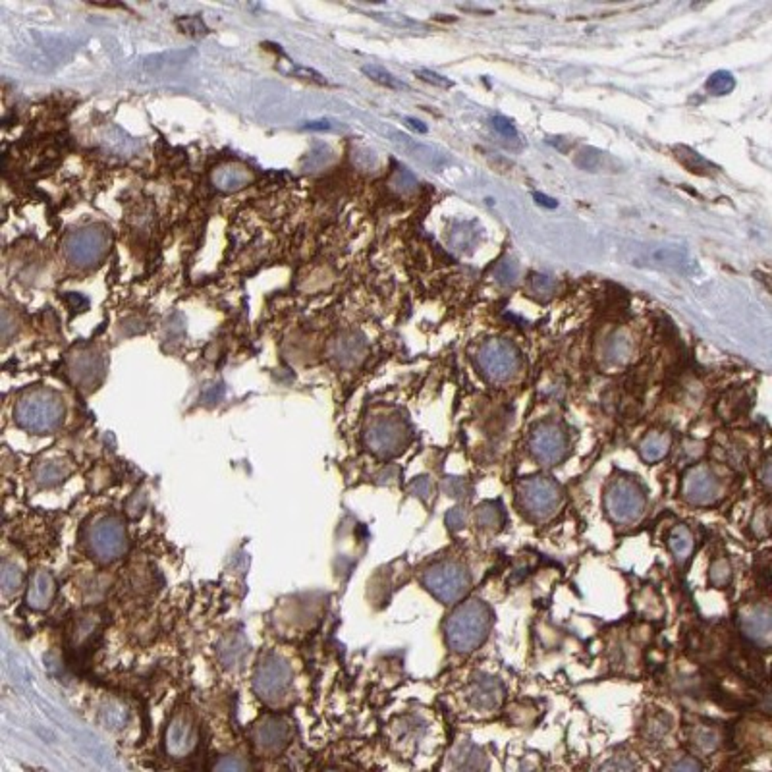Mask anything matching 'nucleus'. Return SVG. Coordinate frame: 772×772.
<instances>
[{
	"instance_id": "28",
	"label": "nucleus",
	"mask_w": 772,
	"mask_h": 772,
	"mask_svg": "<svg viewBox=\"0 0 772 772\" xmlns=\"http://www.w3.org/2000/svg\"><path fill=\"white\" fill-rule=\"evenodd\" d=\"M709 578L714 585H726L732 578V571H730V564L726 560H714L711 566V571H709Z\"/></svg>"
},
{
	"instance_id": "1",
	"label": "nucleus",
	"mask_w": 772,
	"mask_h": 772,
	"mask_svg": "<svg viewBox=\"0 0 772 772\" xmlns=\"http://www.w3.org/2000/svg\"><path fill=\"white\" fill-rule=\"evenodd\" d=\"M491 622L493 616L485 602H464L446 622V641L456 652H472L487 639Z\"/></svg>"
},
{
	"instance_id": "17",
	"label": "nucleus",
	"mask_w": 772,
	"mask_h": 772,
	"mask_svg": "<svg viewBox=\"0 0 772 772\" xmlns=\"http://www.w3.org/2000/svg\"><path fill=\"white\" fill-rule=\"evenodd\" d=\"M473 705L479 709H495L502 699V688L495 678H481L473 690Z\"/></svg>"
},
{
	"instance_id": "12",
	"label": "nucleus",
	"mask_w": 772,
	"mask_h": 772,
	"mask_svg": "<svg viewBox=\"0 0 772 772\" xmlns=\"http://www.w3.org/2000/svg\"><path fill=\"white\" fill-rule=\"evenodd\" d=\"M740 626L745 638L753 643L768 647L771 643V608L766 605L745 607L740 614Z\"/></svg>"
},
{
	"instance_id": "37",
	"label": "nucleus",
	"mask_w": 772,
	"mask_h": 772,
	"mask_svg": "<svg viewBox=\"0 0 772 772\" xmlns=\"http://www.w3.org/2000/svg\"><path fill=\"white\" fill-rule=\"evenodd\" d=\"M446 488H448V493H450L452 496H462V493H465V481L462 479H448V483H446Z\"/></svg>"
},
{
	"instance_id": "5",
	"label": "nucleus",
	"mask_w": 772,
	"mask_h": 772,
	"mask_svg": "<svg viewBox=\"0 0 772 772\" xmlns=\"http://www.w3.org/2000/svg\"><path fill=\"white\" fill-rule=\"evenodd\" d=\"M89 550L99 562H114L128 548V535L116 517H103L87 533Z\"/></svg>"
},
{
	"instance_id": "33",
	"label": "nucleus",
	"mask_w": 772,
	"mask_h": 772,
	"mask_svg": "<svg viewBox=\"0 0 772 772\" xmlns=\"http://www.w3.org/2000/svg\"><path fill=\"white\" fill-rule=\"evenodd\" d=\"M493 128H495L496 134L502 135V137H506V139H516L517 137V132L516 128H514V124H512L508 118H504V116H495V118H493Z\"/></svg>"
},
{
	"instance_id": "16",
	"label": "nucleus",
	"mask_w": 772,
	"mask_h": 772,
	"mask_svg": "<svg viewBox=\"0 0 772 772\" xmlns=\"http://www.w3.org/2000/svg\"><path fill=\"white\" fill-rule=\"evenodd\" d=\"M288 740V728L278 720H265L255 730V743L262 751L282 749Z\"/></svg>"
},
{
	"instance_id": "13",
	"label": "nucleus",
	"mask_w": 772,
	"mask_h": 772,
	"mask_svg": "<svg viewBox=\"0 0 772 772\" xmlns=\"http://www.w3.org/2000/svg\"><path fill=\"white\" fill-rule=\"evenodd\" d=\"M195 745V726L188 714H176L166 730V751L176 759L188 755Z\"/></svg>"
},
{
	"instance_id": "22",
	"label": "nucleus",
	"mask_w": 772,
	"mask_h": 772,
	"mask_svg": "<svg viewBox=\"0 0 772 772\" xmlns=\"http://www.w3.org/2000/svg\"><path fill=\"white\" fill-rule=\"evenodd\" d=\"M361 72L367 75L371 82L379 83L383 87H388V89H407V85L404 82H400L398 77L390 74L388 70H384L383 66H376V64H365L361 66Z\"/></svg>"
},
{
	"instance_id": "15",
	"label": "nucleus",
	"mask_w": 772,
	"mask_h": 772,
	"mask_svg": "<svg viewBox=\"0 0 772 772\" xmlns=\"http://www.w3.org/2000/svg\"><path fill=\"white\" fill-rule=\"evenodd\" d=\"M54 579L53 576L45 570H39L33 574L30 583V591H27V602H30L31 608L35 610H43L51 605V600L54 597Z\"/></svg>"
},
{
	"instance_id": "41",
	"label": "nucleus",
	"mask_w": 772,
	"mask_h": 772,
	"mask_svg": "<svg viewBox=\"0 0 772 772\" xmlns=\"http://www.w3.org/2000/svg\"><path fill=\"white\" fill-rule=\"evenodd\" d=\"M602 768H618V771H631L633 768V763H622V761H614V763H607L602 765Z\"/></svg>"
},
{
	"instance_id": "39",
	"label": "nucleus",
	"mask_w": 772,
	"mask_h": 772,
	"mask_svg": "<svg viewBox=\"0 0 772 772\" xmlns=\"http://www.w3.org/2000/svg\"><path fill=\"white\" fill-rule=\"evenodd\" d=\"M533 199L539 203V205H543V207H547V209H555V207H558V201H556V199H552V197H548V195L545 194H539V191H535V194H533Z\"/></svg>"
},
{
	"instance_id": "38",
	"label": "nucleus",
	"mask_w": 772,
	"mask_h": 772,
	"mask_svg": "<svg viewBox=\"0 0 772 772\" xmlns=\"http://www.w3.org/2000/svg\"><path fill=\"white\" fill-rule=\"evenodd\" d=\"M672 771H701L703 766L699 765L697 761H688V759H683V761H678L676 765L670 766Z\"/></svg>"
},
{
	"instance_id": "14",
	"label": "nucleus",
	"mask_w": 772,
	"mask_h": 772,
	"mask_svg": "<svg viewBox=\"0 0 772 772\" xmlns=\"http://www.w3.org/2000/svg\"><path fill=\"white\" fill-rule=\"evenodd\" d=\"M367 443L371 446V450L376 452V454L390 456V454H396L404 446V431L398 423L379 421L369 429Z\"/></svg>"
},
{
	"instance_id": "32",
	"label": "nucleus",
	"mask_w": 772,
	"mask_h": 772,
	"mask_svg": "<svg viewBox=\"0 0 772 772\" xmlns=\"http://www.w3.org/2000/svg\"><path fill=\"white\" fill-rule=\"evenodd\" d=\"M695 743H697L699 747H703L705 751L714 749V747L719 745V735H716V732H712V730L701 728V730L695 732Z\"/></svg>"
},
{
	"instance_id": "6",
	"label": "nucleus",
	"mask_w": 772,
	"mask_h": 772,
	"mask_svg": "<svg viewBox=\"0 0 772 772\" xmlns=\"http://www.w3.org/2000/svg\"><path fill=\"white\" fill-rule=\"evenodd\" d=\"M423 583L436 599L443 602H456L464 597L469 587V576L464 566L454 562L435 564L425 570Z\"/></svg>"
},
{
	"instance_id": "10",
	"label": "nucleus",
	"mask_w": 772,
	"mask_h": 772,
	"mask_svg": "<svg viewBox=\"0 0 772 772\" xmlns=\"http://www.w3.org/2000/svg\"><path fill=\"white\" fill-rule=\"evenodd\" d=\"M529 448L533 456L537 457L543 464H558L562 462L568 454V441L562 429L555 423H540L533 429L529 436Z\"/></svg>"
},
{
	"instance_id": "34",
	"label": "nucleus",
	"mask_w": 772,
	"mask_h": 772,
	"mask_svg": "<svg viewBox=\"0 0 772 772\" xmlns=\"http://www.w3.org/2000/svg\"><path fill=\"white\" fill-rule=\"evenodd\" d=\"M105 720L108 726L120 728L126 722V709L118 705H108L105 711Z\"/></svg>"
},
{
	"instance_id": "27",
	"label": "nucleus",
	"mask_w": 772,
	"mask_h": 772,
	"mask_svg": "<svg viewBox=\"0 0 772 772\" xmlns=\"http://www.w3.org/2000/svg\"><path fill=\"white\" fill-rule=\"evenodd\" d=\"M398 141L402 143L410 153H413V157H419L421 160H425L429 165H438V155H435V151L431 147H425L421 143H413L407 135H398Z\"/></svg>"
},
{
	"instance_id": "26",
	"label": "nucleus",
	"mask_w": 772,
	"mask_h": 772,
	"mask_svg": "<svg viewBox=\"0 0 772 772\" xmlns=\"http://www.w3.org/2000/svg\"><path fill=\"white\" fill-rule=\"evenodd\" d=\"M176 27L180 30V33L189 35V37H201V35L209 33L207 25L199 15H182L176 20Z\"/></svg>"
},
{
	"instance_id": "8",
	"label": "nucleus",
	"mask_w": 772,
	"mask_h": 772,
	"mask_svg": "<svg viewBox=\"0 0 772 772\" xmlns=\"http://www.w3.org/2000/svg\"><path fill=\"white\" fill-rule=\"evenodd\" d=\"M477 361L483 373L493 381H508L519 369V355L516 348L504 340H488L479 348Z\"/></svg>"
},
{
	"instance_id": "3",
	"label": "nucleus",
	"mask_w": 772,
	"mask_h": 772,
	"mask_svg": "<svg viewBox=\"0 0 772 772\" xmlns=\"http://www.w3.org/2000/svg\"><path fill=\"white\" fill-rule=\"evenodd\" d=\"M62 415H64V410H62L61 400L54 396L53 392H45V390H35L22 398L15 410V417L20 421V425L33 433L54 431L61 425Z\"/></svg>"
},
{
	"instance_id": "18",
	"label": "nucleus",
	"mask_w": 772,
	"mask_h": 772,
	"mask_svg": "<svg viewBox=\"0 0 772 772\" xmlns=\"http://www.w3.org/2000/svg\"><path fill=\"white\" fill-rule=\"evenodd\" d=\"M670 444H672L670 435H666V433H652V435L645 436V441L639 446V452H641V457H643L645 462H659V460H662L668 454Z\"/></svg>"
},
{
	"instance_id": "4",
	"label": "nucleus",
	"mask_w": 772,
	"mask_h": 772,
	"mask_svg": "<svg viewBox=\"0 0 772 772\" xmlns=\"http://www.w3.org/2000/svg\"><path fill=\"white\" fill-rule=\"evenodd\" d=\"M608 516L618 524L638 521L645 510V493L633 479H614L605 496Z\"/></svg>"
},
{
	"instance_id": "20",
	"label": "nucleus",
	"mask_w": 772,
	"mask_h": 772,
	"mask_svg": "<svg viewBox=\"0 0 772 772\" xmlns=\"http://www.w3.org/2000/svg\"><path fill=\"white\" fill-rule=\"evenodd\" d=\"M668 547H670L678 562H685L691 556V550H693V535H691L690 529L685 525L674 527L670 537H668Z\"/></svg>"
},
{
	"instance_id": "35",
	"label": "nucleus",
	"mask_w": 772,
	"mask_h": 772,
	"mask_svg": "<svg viewBox=\"0 0 772 772\" xmlns=\"http://www.w3.org/2000/svg\"><path fill=\"white\" fill-rule=\"evenodd\" d=\"M64 477V473L61 472H54V469H45V472H41L39 473V479H41V483L43 485H54V483H58V481Z\"/></svg>"
},
{
	"instance_id": "25",
	"label": "nucleus",
	"mask_w": 772,
	"mask_h": 772,
	"mask_svg": "<svg viewBox=\"0 0 772 772\" xmlns=\"http://www.w3.org/2000/svg\"><path fill=\"white\" fill-rule=\"evenodd\" d=\"M734 87H735L734 75L730 74V72H724V70L714 72V74L707 80V91L712 93V95H728V93L734 89Z\"/></svg>"
},
{
	"instance_id": "29",
	"label": "nucleus",
	"mask_w": 772,
	"mask_h": 772,
	"mask_svg": "<svg viewBox=\"0 0 772 772\" xmlns=\"http://www.w3.org/2000/svg\"><path fill=\"white\" fill-rule=\"evenodd\" d=\"M413 74L417 75L419 80H423V82L431 83V85H436V87H443V89H450V87H454V82H450L448 77H443L441 74H436V72H431V70H425V68H419V70H415Z\"/></svg>"
},
{
	"instance_id": "21",
	"label": "nucleus",
	"mask_w": 772,
	"mask_h": 772,
	"mask_svg": "<svg viewBox=\"0 0 772 772\" xmlns=\"http://www.w3.org/2000/svg\"><path fill=\"white\" fill-rule=\"evenodd\" d=\"M674 155L676 158H678V163L680 165H683L690 172L693 174H709L711 172V168L712 165L707 160L703 155H699L697 151H693L690 149V147H685V145H676L674 147Z\"/></svg>"
},
{
	"instance_id": "36",
	"label": "nucleus",
	"mask_w": 772,
	"mask_h": 772,
	"mask_svg": "<svg viewBox=\"0 0 772 772\" xmlns=\"http://www.w3.org/2000/svg\"><path fill=\"white\" fill-rule=\"evenodd\" d=\"M465 521V514L460 508H454V510L446 516V524L450 525L452 529H460Z\"/></svg>"
},
{
	"instance_id": "24",
	"label": "nucleus",
	"mask_w": 772,
	"mask_h": 772,
	"mask_svg": "<svg viewBox=\"0 0 772 772\" xmlns=\"http://www.w3.org/2000/svg\"><path fill=\"white\" fill-rule=\"evenodd\" d=\"M477 521L487 529H495V527H500L504 524V512L495 502L483 504L477 510Z\"/></svg>"
},
{
	"instance_id": "40",
	"label": "nucleus",
	"mask_w": 772,
	"mask_h": 772,
	"mask_svg": "<svg viewBox=\"0 0 772 772\" xmlns=\"http://www.w3.org/2000/svg\"><path fill=\"white\" fill-rule=\"evenodd\" d=\"M405 124L410 126L412 129H415V132H419V134H427V126H423V122L419 120H415V118H405Z\"/></svg>"
},
{
	"instance_id": "43",
	"label": "nucleus",
	"mask_w": 772,
	"mask_h": 772,
	"mask_svg": "<svg viewBox=\"0 0 772 772\" xmlns=\"http://www.w3.org/2000/svg\"><path fill=\"white\" fill-rule=\"evenodd\" d=\"M248 765L243 763H236V761H228V763H218L217 768H246Z\"/></svg>"
},
{
	"instance_id": "42",
	"label": "nucleus",
	"mask_w": 772,
	"mask_h": 772,
	"mask_svg": "<svg viewBox=\"0 0 772 772\" xmlns=\"http://www.w3.org/2000/svg\"><path fill=\"white\" fill-rule=\"evenodd\" d=\"M305 129H330V124L327 120H319V122H308V126H305Z\"/></svg>"
},
{
	"instance_id": "7",
	"label": "nucleus",
	"mask_w": 772,
	"mask_h": 772,
	"mask_svg": "<svg viewBox=\"0 0 772 772\" xmlns=\"http://www.w3.org/2000/svg\"><path fill=\"white\" fill-rule=\"evenodd\" d=\"M560 500H562L560 487L547 477L525 479L519 487V502L524 506V510L529 516L539 517V519L552 516Z\"/></svg>"
},
{
	"instance_id": "11",
	"label": "nucleus",
	"mask_w": 772,
	"mask_h": 772,
	"mask_svg": "<svg viewBox=\"0 0 772 772\" xmlns=\"http://www.w3.org/2000/svg\"><path fill=\"white\" fill-rule=\"evenodd\" d=\"M683 498L697 506H707L719 498L720 483L705 465H697L685 473L682 483Z\"/></svg>"
},
{
	"instance_id": "31",
	"label": "nucleus",
	"mask_w": 772,
	"mask_h": 772,
	"mask_svg": "<svg viewBox=\"0 0 772 772\" xmlns=\"http://www.w3.org/2000/svg\"><path fill=\"white\" fill-rule=\"evenodd\" d=\"M290 74H292L293 77H298V80H303V82H309V83H315V85H327V83H329L327 80H324V75L319 74V72H315V70H311V68L293 66Z\"/></svg>"
},
{
	"instance_id": "2",
	"label": "nucleus",
	"mask_w": 772,
	"mask_h": 772,
	"mask_svg": "<svg viewBox=\"0 0 772 772\" xmlns=\"http://www.w3.org/2000/svg\"><path fill=\"white\" fill-rule=\"evenodd\" d=\"M622 255L633 267L668 269L682 274H691L697 270V261L690 255L688 249L680 246L631 241L622 246Z\"/></svg>"
},
{
	"instance_id": "19",
	"label": "nucleus",
	"mask_w": 772,
	"mask_h": 772,
	"mask_svg": "<svg viewBox=\"0 0 772 772\" xmlns=\"http://www.w3.org/2000/svg\"><path fill=\"white\" fill-rule=\"evenodd\" d=\"M101 238H99L97 234H93V232H85V234H80L77 238H75L72 243H70V251H72V257H74L75 261L80 259V261H91V259H95V257L101 253Z\"/></svg>"
},
{
	"instance_id": "30",
	"label": "nucleus",
	"mask_w": 772,
	"mask_h": 772,
	"mask_svg": "<svg viewBox=\"0 0 772 772\" xmlns=\"http://www.w3.org/2000/svg\"><path fill=\"white\" fill-rule=\"evenodd\" d=\"M531 290L539 296H550L556 290L555 280L547 274H533L531 277Z\"/></svg>"
},
{
	"instance_id": "23",
	"label": "nucleus",
	"mask_w": 772,
	"mask_h": 772,
	"mask_svg": "<svg viewBox=\"0 0 772 772\" xmlns=\"http://www.w3.org/2000/svg\"><path fill=\"white\" fill-rule=\"evenodd\" d=\"M0 581H2V591L6 595H14V593L20 591V587L23 583V576L20 568L15 564L2 562V571H0Z\"/></svg>"
},
{
	"instance_id": "9",
	"label": "nucleus",
	"mask_w": 772,
	"mask_h": 772,
	"mask_svg": "<svg viewBox=\"0 0 772 772\" xmlns=\"http://www.w3.org/2000/svg\"><path fill=\"white\" fill-rule=\"evenodd\" d=\"M257 695L269 703H274L280 697H284L286 691L292 685V670L284 660L277 657H267L257 666L255 678H253Z\"/></svg>"
}]
</instances>
